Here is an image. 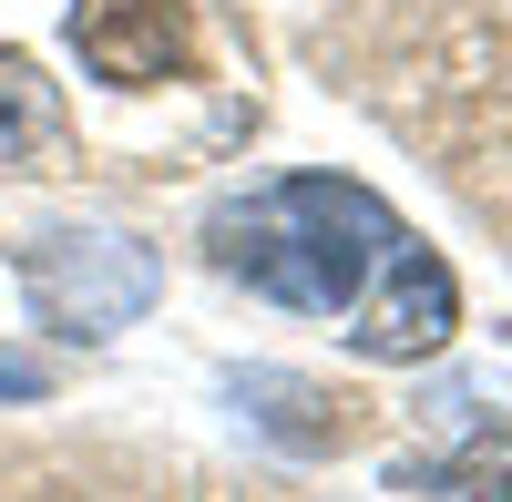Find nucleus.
Returning <instances> with one entry per match:
<instances>
[{
	"label": "nucleus",
	"instance_id": "nucleus-4",
	"mask_svg": "<svg viewBox=\"0 0 512 502\" xmlns=\"http://www.w3.org/2000/svg\"><path fill=\"white\" fill-rule=\"evenodd\" d=\"M72 41H82V62H93L103 82L144 93V82H164L185 62V11H175V0H82Z\"/></svg>",
	"mask_w": 512,
	"mask_h": 502
},
{
	"label": "nucleus",
	"instance_id": "nucleus-1",
	"mask_svg": "<svg viewBox=\"0 0 512 502\" xmlns=\"http://www.w3.org/2000/svg\"><path fill=\"white\" fill-rule=\"evenodd\" d=\"M400 216L379 205L369 185H338V175H287L256 205L216 216V267L246 277L256 298L277 308H359V287L400 257Z\"/></svg>",
	"mask_w": 512,
	"mask_h": 502
},
{
	"label": "nucleus",
	"instance_id": "nucleus-2",
	"mask_svg": "<svg viewBox=\"0 0 512 502\" xmlns=\"http://www.w3.org/2000/svg\"><path fill=\"white\" fill-rule=\"evenodd\" d=\"M21 287L62 339H113V328H134L154 308L164 277H154V257L134 236H41L21 257Z\"/></svg>",
	"mask_w": 512,
	"mask_h": 502
},
{
	"label": "nucleus",
	"instance_id": "nucleus-3",
	"mask_svg": "<svg viewBox=\"0 0 512 502\" xmlns=\"http://www.w3.org/2000/svg\"><path fill=\"white\" fill-rule=\"evenodd\" d=\"M451 318H461V298H451V267L431 257V246H400V257H390V267H379V277L359 287L349 339H359L369 359H431V349L451 339Z\"/></svg>",
	"mask_w": 512,
	"mask_h": 502
},
{
	"label": "nucleus",
	"instance_id": "nucleus-5",
	"mask_svg": "<svg viewBox=\"0 0 512 502\" xmlns=\"http://www.w3.org/2000/svg\"><path fill=\"white\" fill-rule=\"evenodd\" d=\"M52 134H62V93H52V82H41L21 52H0V175H11V164H31Z\"/></svg>",
	"mask_w": 512,
	"mask_h": 502
}]
</instances>
